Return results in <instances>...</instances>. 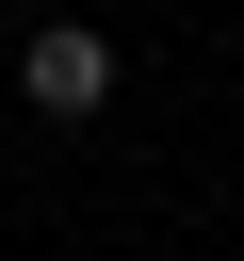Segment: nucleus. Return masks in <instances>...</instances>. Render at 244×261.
I'll return each mask as SVG.
<instances>
[{
	"label": "nucleus",
	"mask_w": 244,
	"mask_h": 261,
	"mask_svg": "<svg viewBox=\"0 0 244 261\" xmlns=\"http://www.w3.org/2000/svg\"><path fill=\"white\" fill-rule=\"evenodd\" d=\"M16 98H33L49 130L114 114V33H98V16H33V49H16Z\"/></svg>",
	"instance_id": "f257e3e1"
}]
</instances>
